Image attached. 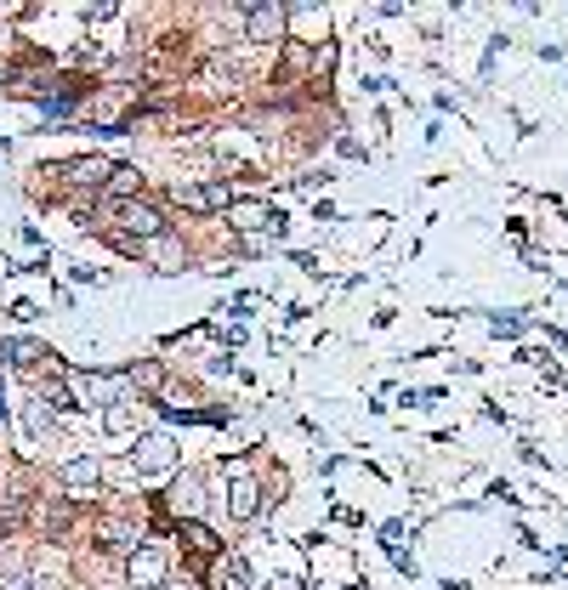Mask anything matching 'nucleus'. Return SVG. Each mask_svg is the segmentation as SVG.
<instances>
[{
    "label": "nucleus",
    "mask_w": 568,
    "mask_h": 590,
    "mask_svg": "<svg viewBox=\"0 0 568 590\" xmlns=\"http://www.w3.org/2000/svg\"><path fill=\"white\" fill-rule=\"evenodd\" d=\"M245 18H250V29H245L250 40H279L284 23H290V12H284V6H250Z\"/></svg>",
    "instance_id": "4"
},
{
    "label": "nucleus",
    "mask_w": 568,
    "mask_h": 590,
    "mask_svg": "<svg viewBox=\"0 0 568 590\" xmlns=\"http://www.w3.org/2000/svg\"><path fill=\"white\" fill-rule=\"evenodd\" d=\"M114 216H120L125 233H137V239H154V233H165V210L148 205V199H125V205H114Z\"/></svg>",
    "instance_id": "1"
},
{
    "label": "nucleus",
    "mask_w": 568,
    "mask_h": 590,
    "mask_svg": "<svg viewBox=\"0 0 568 590\" xmlns=\"http://www.w3.org/2000/svg\"><path fill=\"white\" fill-rule=\"evenodd\" d=\"M199 500H205V488H199L194 477H177V488H171V505H188V511H199Z\"/></svg>",
    "instance_id": "10"
},
{
    "label": "nucleus",
    "mask_w": 568,
    "mask_h": 590,
    "mask_svg": "<svg viewBox=\"0 0 568 590\" xmlns=\"http://www.w3.org/2000/svg\"><path fill=\"white\" fill-rule=\"evenodd\" d=\"M86 398L108 403V398H114V381H108V375H91V381H86Z\"/></svg>",
    "instance_id": "14"
},
{
    "label": "nucleus",
    "mask_w": 568,
    "mask_h": 590,
    "mask_svg": "<svg viewBox=\"0 0 568 590\" xmlns=\"http://www.w3.org/2000/svg\"><path fill=\"white\" fill-rule=\"evenodd\" d=\"M125 381H131V386H142V392H154V386L165 381V369H160V364H137L131 375H125Z\"/></svg>",
    "instance_id": "12"
},
{
    "label": "nucleus",
    "mask_w": 568,
    "mask_h": 590,
    "mask_svg": "<svg viewBox=\"0 0 568 590\" xmlns=\"http://www.w3.org/2000/svg\"><path fill=\"white\" fill-rule=\"evenodd\" d=\"M216 199H222L216 188H177V205H182V210H211Z\"/></svg>",
    "instance_id": "9"
},
{
    "label": "nucleus",
    "mask_w": 568,
    "mask_h": 590,
    "mask_svg": "<svg viewBox=\"0 0 568 590\" xmlns=\"http://www.w3.org/2000/svg\"><path fill=\"white\" fill-rule=\"evenodd\" d=\"M228 511H233V517H256V511H262V488H256V477H250L245 466H233V494H228Z\"/></svg>",
    "instance_id": "3"
},
{
    "label": "nucleus",
    "mask_w": 568,
    "mask_h": 590,
    "mask_svg": "<svg viewBox=\"0 0 568 590\" xmlns=\"http://www.w3.org/2000/svg\"><path fill=\"white\" fill-rule=\"evenodd\" d=\"M131 579H137V585H148V590H160V579H165V551H154V545H137V551H131Z\"/></svg>",
    "instance_id": "5"
},
{
    "label": "nucleus",
    "mask_w": 568,
    "mask_h": 590,
    "mask_svg": "<svg viewBox=\"0 0 568 590\" xmlns=\"http://www.w3.org/2000/svg\"><path fill=\"white\" fill-rule=\"evenodd\" d=\"M63 182H69V188H108V176H114V159H69V165H63Z\"/></svg>",
    "instance_id": "2"
},
{
    "label": "nucleus",
    "mask_w": 568,
    "mask_h": 590,
    "mask_svg": "<svg viewBox=\"0 0 568 590\" xmlns=\"http://www.w3.org/2000/svg\"><path fill=\"white\" fill-rule=\"evenodd\" d=\"M160 460H171V437H148L137 449V466H160Z\"/></svg>",
    "instance_id": "11"
},
{
    "label": "nucleus",
    "mask_w": 568,
    "mask_h": 590,
    "mask_svg": "<svg viewBox=\"0 0 568 590\" xmlns=\"http://www.w3.org/2000/svg\"><path fill=\"white\" fill-rule=\"evenodd\" d=\"M267 222H273V210H267L262 199H239V205H228V227H239V233H262Z\"/></svg>",
    "instance_id": "7"
},
{
    "label": "nucleus",
    "mask_w": 568,
    "mask_h": 590,
    "mask_svg": "<svg viewBox=\"0 0 568 590\" xmlns=\"http://www.w3.org/2000/svg\"><path fill=\"white\" fill-rule=\"evenodd\" d=\"M63 477H69V488H86V483H97V466H91V460H74Z\"/></svg>",
    "instance_id": "13"
},
{
    "label": "nucleus",
    "mask_w": 568,
    "mask_h": 590,
    "mask_svg": "<svg viewBox=\"0 0 568 590\" xmlns=\"http://www.w3.org/2000/svg\"><path fill=\"white\" fill-rule=\"evenodd\" d=\"M177 539H182V545H188V551L199 556V562H211V556L222 551V539H216V534H211V528H205V522H199V517L177 522Z\"/></svg>",
    "instance_id": "6"
},
{
    "label": "nucleus",
    "mask_w": 568,
    "mask_h": 590,
    "mask_svg": "<svg viewBox=\"0 0 568 590\" xmlns=\"http://www.w3.org/2000/svg\"><path fill=\"white\" fill-rule=\"evenodd\" d=\"M108 193H120V199H142V171H137V165H114Z\"/></svg>",
    "instance_id": "8"
}]
</instances>
